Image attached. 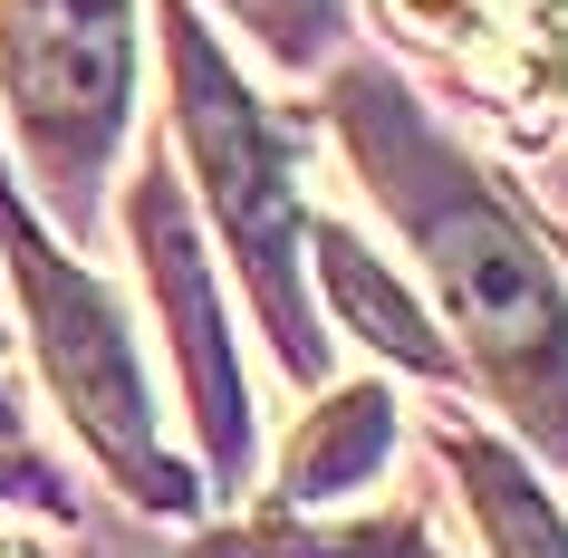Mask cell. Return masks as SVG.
I'll list each match as a JSON object with an SVG mask.
<instances>
[{"label": "cell", "mask_w": 568, "mask_h": 558, "mask_svg": "<svg viewBox=\"0 0 568 558\" xmlns=\"http://www.w3.org/2000/svg\"><path fill=\"white\" fill-rule=\"evenodd\" d=\"M386 10H395V30L434 39V49H463V59H481L501 39V10L491 0H386Z\"/></svg>", "instance_id": "obj_10"}, {"label": "cell", "mask_w": 568, "mask_h": 558, "mask_svg": "<svg viewBox=\"0 0 568 558\" xmlns=\"http://www.w3.org/2000/svg\"><path fill=\"white\" fill-rule=\"evenodd\" d=\"M135 241H145V270L164 290V318H174V347H183V376H193V405H203V434L222 453V471L241 463V376H232V347H222V318H212V280H203V251L183 232L174 193H135Z\"/></svg>", "instance_id": "obj_5"}, {"label": "cell", "mask_w": 568, "mask_h": 558, "mask_svg": "<svg viewBox=\"0 0 568 558\" xmlns=\"http://www.w3.org/2000/svg\"><path fill=\"white\" fill-rule=\"evenodd\" d=\"M174 97H183V145L203 164V193H212V212H222V232L241 251V280L261 298L270 337H280V356L300 376H318V327H308V298H300V193H290L280 135L232 88V68L212 59L193 10H174Z\"/></svg>", "instance_id": "obj_2"}, {"label": "cell", "mask_w": 568, "mask_h": 558, "mask_svg": "<svg viewBox=\"0 0 568 558\" xmlns=\"http://www.w3.org/2000/svg\"><path fill=\"white\" fill-rule=\"evenodd\" d=\"M241 10H261L280 39H308V30H318V0H241Z\"/></svg>", "instance_id": "obj_11"}, {"label": "cell", "mask_w": 568, "mask_h": 558, "mask_svg": "<svg viewBox=\"0 0 568 558\" xmlns=\"http://www.w3.org/2000/svg\"><path fill=\"white\" fill-rule=\"evenodd\" d=\"M347 135H357L376 193L405 212L415 251L434 261V290H444L473 366L491 376V395L568 463V298H559V280H549V261L530 251V232L510 222V203L473 174V164H453V154L434 145L386 88H366V78L347 88Z\"/></svg>", "instance_id": "obj_1"}, {"label": "cell", "mask_w": 568, "mask_h": 558, "mask_svg": "<svg viewBox=\"0 0 568 558\" xmlns=\"http://www.w3.org/2000/svg\"><path fill=\"white\" fill-rule=\"evenodd\" d=\"M386 434H395V405L376 395V385L337 395V405L318 414L300 443H290V471H280V491H290V500H337V491H357L366 471L386 463Z\"/></svg>", "instance_id": "obj_7"}, {"label": "cell", "mask_w": 568, "mask_h": 558, "mask_svg": "<svg viewBox=\"0 0 568 558\" xmlns=\"http://www.w3.org/2000/svg\"><path fill=\"white\" fill-rule=\"evenodd\" d=\"M0 88L49 193H78L97 154L125 135V97H135L125 0H0Z\"/></svg>", "instance_id": "obj_3"}, {"label": "cell", "mask_w": 568, "mask_h": 558, "mask_svg": "<svg viewBox=\"0 0 568 558\" xmlns=\"http://www.w3.org/2000/svg\"><path fill=\"white\" fill-rule=\"evenodd\" d=\"M0 558H39V539H0Z\"/></svg>", "instance_id": "obj_12"}, {"label": "cell", "mask_w": 568, "mask_h": 558, "mask_svg": "<svg viewBox=\"0 0 568 558\" xmlns=\"http://www.w3.org/2000/svg\"><path fill=\"white\" fill-rule=\"evenodd\" d=\"M0 232H10V261H20V290H30V327H39V356H49V385L68 395L78 434L135 481V500L174 510V500H183V471L154 453L145 366H135V337H125L116 298L97 290L88 270H68L20 212H0Z\"/></svg>", "instance_id": "obj_4"}, {"label": "cell", "mask_w": 568, "mask_h": 558, "mask_svg": "<svg viewBox=\"0 0 568 558\" xmlns=\"http://www.w3.org/2000/svg\"><path fill=\"white\" fill-rule=\"evenodd\" d=\"M444 453H453V471H463V500H473V520H481V539H491V558H568V520L549 510V491L510 463L501 443L444 434Z\"/></svg>", "instance_id": "obj_6"}, {"label": "cell", "mask_w": 568, "mask_h": 558, "mask_svg": "<svg viewBox=\"0 0 568 558\" xmlns=\"http://www.w3.org/2000/svg\"><path fill=\"white\" fill-rule=\"evenodd\" d=\"M510 97L520 106L568 97V0H520L510 10Z\"/></svg>", "instance_id": "obj_9"}, {"label": "cell", "mask_w": 568, "mask_h": 558, "mask_svg": "<svg viewBox=\"0 0 568 558\" xmlns=\"http://www.w3.org/2000/svg\"><path fill=\"white\" fill-rule=\"evenodd\" d=\"M318 280L337 290V308H347V318H357L386 356H405V366H424V376H444V366H453V356H444V337H434V327L415 318V298L395 290V280H386L376 261H366V251H357L347 232H318Z\"/></svg>", "instance_id": "obj_8"}]
</instances>
